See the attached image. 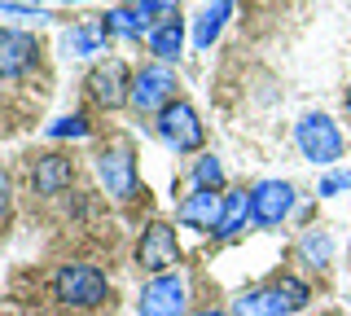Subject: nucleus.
Instances as JSON below:
<instances>
[{"label":"nucleus","mask_w":351,"mask_h":316,"mask_svg":"<svg viewBox=\"0 0 351 316\" xmlns=\"http://www.w3.org/2000/svg\"><path fill=\"white\" fill-rule=\"evenodd\" d=\"M49 290H53V299L71 312H97L114 299L110 277L93 264H58V272L49 277Z\"/></svg>","instance_id":"obj_1"},{"label":"nucleus","mask_w":351,"mask_h":316,"mask_svg":"<svg viewBox=\"0 0 351 316\" xmlns=\"http://www.w3.org/2000/svg\"><path fill=\"white\" fill-rule=\"evenodd\" d=\"M93 167H97V180L101 189L110 193L114 202H132L141 189V176H136V145L128 136H110L101 149L93 154Z\"/></svg>","instance_id":"obj_2"},{"label":"nucleus","mask_w":351,"mask_h":316,"mask_svg":"<svg viewBox=\"0 0 351 316\" xmlns=\"http://www.w3.org/2000/svg\"><path fill=\"white\" fill-rule=\"evenodd\" d=\"M154 132H158V141L167 149H176V154H197L202 141H206L202 114H197V106L184 101V97H176V101H167L154 114Z\"/></svg>","instance_id":"obj_3"},{"label":"nucleus","mask_w":351,"mask_h":316,"mask_svg":"<svg viewBox=\"0 0 351 316\" xmlns=\"http://www.w3.org/2000/svg\"><path fill=\"white\" fill-rule=\"evenodd\" d=\"M294 145H299V154L307 162H316V167H334V162L347 154V141L325 110H307L299 123H294Z\"/></svg>","instance_id":"obj_4"},{"label":"nucleus","mask_w":351,"mask_h":316,"mask_svg":"<svg viewBox=\"0 0 351 316\" xmlns=\"http://www.w3.org/2000/svg\"><path fill=\"white\" fill-rule=\"evenodd\" d=\"M176 88H180V80H176V71L167 62H149V66H141L132 75V97L128 106L136 114H158L167 101H176Z\"/></svg>","instance_id":"obj_5"},{"label":"nucleus","mask_w":351,"mask_h":316,"mask_svg":"<svg viewBox=\"0 0 351 316\" xmlns=\"http://www.w3.org/2000/svg\"><path fill=\"white\" fill-rule=\"evenodd\" d=\"M189 303V281L184 272H158L141 286V299H136V316H189L184 312Z\"/></svg>","instance_id":"obj_6"},{"label":"nucleus","mask_w":351,"mask_h":316,"mask_svg":"<svg viewBox=\"0 0 351 316\" xmlns=\"http://www.w3.org/2000/svg\"><path fill=\"white\" fill-rule=\"evenodd\" d=\"M180 264V242H176V224L167 220H149L141 228V242H136V268L158 277V272H176Z\"/></svg>","instance_id":"obj_7"},{"label":"nucleus","mask_w":351,"mask_h":316,"mask_svg":"<svg viewBox=\"0 0 351 316\" xmlns=\"http://www.w3.org/2000/svg\"><path fill=\"white\" fill-rule=\"evenodd\" d=\"M132 75L136 71H128L123 58H106V62H97V66L88 71L84 88H88V97H93V106L119 110V106H128V97H132Z\"/></svg>","instance_id":"obj_8"},{"label":"nucleus","mask_w":351,"mask_h":316,"mask_svg":"<svg viewBox=\"0 0 351 316\" xmlns=\"http://www.w3.org/2000/svg\"><path fill=\"white\" fill-rule=\"evenodd\" d=\"M294 211V184L290 180H259L250 189V215H255V228H277L290 220Z\"/></svg>","instance_id":"obj_9"},{"label":"nucleus","mask_w":351,"mask_h":316,"mask_svg":"<svg viewBox=\"0 0 351 316\" xmlns=\"http://www.w3.org/2000/svg\"><path fill=\"white\" fill-rule=\"evenodd\" d=\"M31 193H40V198H58L75 184V158L62 154V149H44V154L31 158Z\"/></svg>","instance_id":"obj_10"},{"label":"nucleus","mask_w":351,"mask_h":316,"mask_svg":"<svg viewBox=\"0 0 351 316\" xmlns=\"http://www.w3.org/2000/svg\"><path fill=\"white\" fill-rule=\"evenodd\" d=\"M36 66H40L36 36L18 27H0V80H27Z\"/></svg>","instance_id":"obj_11"},{"label":"nucleus","mask_w":351,"mask_h":316,"mask_svg":"<svg viewBox=\"0 0 351 316\" xmlns=\"http://www.w3.org/2000/svg\"><path fill=\"white\" fill-rule=\"evenodd\" d=\"M219 211H224V189H193L176 202V224L197 228V233H215Z\"/></svg>","instance_id":"obj_12"},{"label":"nucleus","mask_w":351,"mask_h":316,"mask_svg":"<svg viewBox=\"0 0 351 316\" xmlns=\"http://www.w3.org/2000/svg\"><path fill=\"white\" fill-rule=\"evenodd\" d=\"M145 49H149V58L154 62H171L184 53V18H180V9L176 14H167V18H158L149 31H145Z\"/></svg>","instance_id":"obj_13"},{"label":"nucleus","mask_w":351,"mask_h":316,"mask_svg":"<svg viewBox=\"0 0 351 316\" xmlns=\"http://www.w3.org/2000/svg\"><path fill=\"white\" fill-rule=\"evenodd\" d=\"M228 18H233V0H206L202 9L193 14V27H189V40L197 53H206L219 40V31L228 27Z\"/></svg>","instance_id":"obj_14"},{"label":"nucleus","mask_w":351,"mask_h":316,"mask_svg":"<svg viewBox=\"0 0 351 316\" xmlns=\"http://www.w3.org/2000/svg\"><path fill=\"white\" fill-rule=\"evenodd\" d=\"M228 312H233V316H294V312H290V303L281 299V290L272 286V281H268V286H250V290H241Z\"/></svg>","instance_id":"obj_15"},{"label":"nucleus","mask_w":351,"mask_h":316,"mask_svg":"<svg viewBox=\"0 0 351 316\" xmlns=\"http://www.w3.org/2000/svg\"><path fill=\"white\" fill-rule=\"evenodd\" d=\"M246 224H255V215H250V189H224V211H219V224L211 237L233 242V237H241Z\"/></svg>","instance_id":"obj_16"},{"label":"nucleus","mask_w":351,"mask_h":316,"mask_svg":"<svg viewBox=\"0 0 351 316\" xmlns=\"http://www.w3.org/2000/svg\"><path fill=\"white\" fill-rule=\"evenodd\" d=\"M106 31L97 18H88V23H71V31L62 36V49L71 53V58H97V53H106Z\"/></svg>","instance_id":"obj_17"},{"label":"nucleus","mask_w":351,"mask_h":316,"mask_svg":"<svg viewBox=\"0 0 351 316\" xmlns=\"http://www.w3.org/2000/svg\"><path fill=\"white\" fill-rule=\"evenodd\" d=\"M97 23H101L106 40H141L149 31V23L136 14L132 5H119V9H106V14H97Z\"/></svg>","instance_id":"obj_18"},{"label":"nucleus","mask_w":351,"mask_h":316,"mask_svg":"<svg viewBox=\"0 0 351 316\" xmlns=\"http://www.w3.org/2000/svg\"><path fill=\"white\" fill-rule=\"evenodd\" d=\"M294 250H299V259H303V264H316V268H321V264H329V255H334V242H329L321 228H307V233L299 237V246H294Z\"/></svg>","instance_id":"obj_19"},{"label":"nucleus","mask_w":351,"mask_h":316,"mask_svg":"<svg viewBox=\"0 0 351 316\" xmlns=\"http://www.w3.org/2000/svg\"><path fill=\"white\" fill-rule=\"evenodd\" d=\"M193 189H224V162H219L215 154H202L193 158Z\"/></svg>","instance_id":"obj_20"},{"label":"nucleus","mask_w":351,"mask_h":316,"mask_svg":"<svg viewBox=\"0 0 351 316\" xmlns=\"http://www.w3.org/2000/svg\"><path fill=\"white\" fill-rule=\"evenodd\" d=\"M272 286L281 290V299L290 303V312H303V308H307V299H312L307 281H303V277H294V272H277V277H272Z\"/></svg>","instance_id":"obj_21"},{"label":"nucleus","mask_w":351,"mask_h":316,"mask_svg":"<svg viewBox=\"0 0 351 316\" xmlns=\"http://www.w3.org/2000/svg\"><path fill=\"white\" fill-rule=\"evenodd\" d=\"M316 193H321V198H338V193H351V171H347V167H329L325 176H321V184H316Z\"/></svg>","instance_id":"obj_22"},{"label":"nucleus","mask_w":351,"mask_h":316,"mask_svg":"<svg viewBox=\"0 0 351 316\" xmlns=\"http://www.w3.org/2000/svg\"><path fill=\"white\" fill-rule=\"evenodd\" d=\"M132 9H136L141 18H145V23L154 27L158 23V18H167V14H176V5H180V0H128Z\"/></svg>","instance_id":"obj_23"},{"label":"nucleus","mask_w":351,"mask_h":316,"mask_svg":"<svg viewBox=\"0 0 351 316\" xmlns=\"http://www.w3.org/2000/svg\"><path fill=\"white\" fill-rule=\"evenodd\" d=\"M44 136H88V119L84 114H66V119H58V123H49L44 127Z\"/></svg>","instance_id":"obj_24"},{"label":"nucleus","mask_w":351,"mask_h":316,"mask_svg":"<svg viewBox=\"0 0 351 316\" xmlns=\"http://www.w3.org/2000/svg\"><path fill=\"white\" fill-rule=\"evenodd\" d=\"M14 215V180H9V171L0 167V224Z\"/></svg>","instance_id":"obj_25"},{"label":"nucleus","mask_w":351,"mask_h":316,"mask_svg":"<svg viewBox=\"0 0 351 316\" xmlns=\"http://www.w3.org/2000/svg\"><path fill=\"white\" fill-rule=\"evenodd\" d=\"M189 316H233V312H228V308H193Z\"/></svg>","instance_id":"obj_26"},{"label":"nucleus","mask_w":351,"mask_h":316,"mask_svg":"<svg viewBox=\"0 0 351 316\" xmlns=\"http://www.w3.org/2000/svg\"><path fill=\"white\" fill-rule=\"evenodd\" d=\"M343 106H347V114H351V88H347V97H343Z\"/></svg>","instance_id":"obj_27"},{"label":"nucleus","mask_w":351,"mask_h":316,"mask_svg":"<svg viewBox=\"0 0 351 316\" xmlns=\"http://www.w3.org/2000/svg\"><path fill=\"white\" fill-rule=\"evenodd\" d=\"M321 316H343V312H321Z\"/></svg>","instance_id":"obj_28"},{"label":"nucleus","mask_w":351,"mask_h":316,"mask_svg":"<svg viewBox=\"0 0 351 316\" xmlns=\"http://www.w3.org/2000/svg\"><path fill=\"white\" fill-rule=\"evenodd\" d=\"M66 5H84V0H66Z\"/></svg>","instance_id":"obj_29"}]
</instances>
